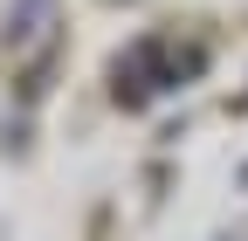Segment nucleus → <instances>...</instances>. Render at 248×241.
<instances>
[{
  "label": "nucleus",
  "instance_id": "obj_1",
  "mask_svg": "<svg viewBox=\"0 0 248 241\" xmlns=\"http://www.w3.org/2000/svg\"><path fill=\"white\" fill-rule=\"evenodd\" d=\"M207 69V48L200 42H172V35H138L131 48L110 62V97L124 104V110H145L159 90H179V83H193Z\"/></svg>",
  "mask_w": 248,
  "mask_h": 241
},
{
  "label": "nucleus",
  "instance_id": "obj_3",
  "mask_svg": "<svg viewBox=\"0 0 248 241\" xmlns=\"http://www.w3.org/2000/svg\"><path fill=\"white\" fill-rule=\"evenodd\" d=\"M214 241H234V234H214Z\"/></svg>",
  "mask_w": 248,
  "mask_h": 241
},
{
  "label": "nucleus",
  "instance_id": "obj_2",
  "mask_svg": "<svg viewBox=\"0 0 248 241\" xmlns=\"http://www.w3.org/2000/svg\"><path fill=\"white\" fill-rule=\"evenodd\" d=\"M48 28H55V0H7V48H35L48 42Z\"/></svg>",
  "mask_w": 248,
  "mask_h": 241
}]
</instances>
